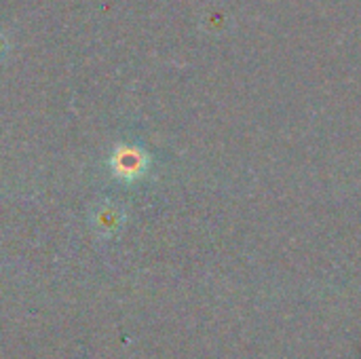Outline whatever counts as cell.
<instances>
[{
  "mask_svg": "<svg viewBox=\"0 0 361 359\" xmlns=\"http://www.w3.org/2000/svg\"><path fill=\"white\" fill-rule=\"evenodd\" d=\"M6 53H8V38H6V34L0 30V61L6 57Z\"/></svg>",
  "mask_w": 361,
  "mask_h": 359,
  "instance_id": "obj_1",
  "label": "cell"
}]
</instances>
